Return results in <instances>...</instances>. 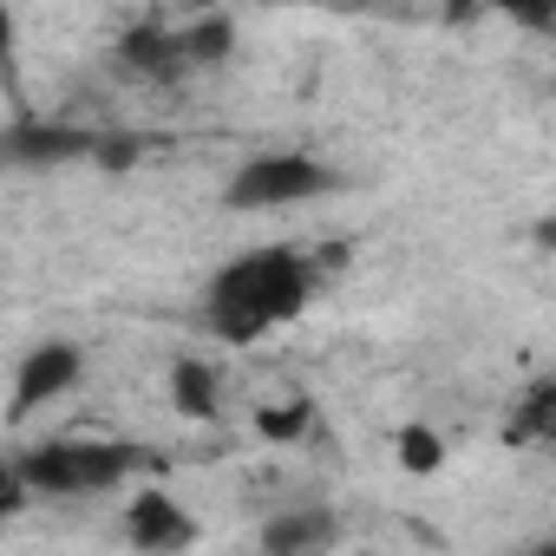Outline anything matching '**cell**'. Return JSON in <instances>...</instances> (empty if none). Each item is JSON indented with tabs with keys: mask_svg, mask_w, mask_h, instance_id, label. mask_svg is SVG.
<instances>
[{
	"mask_svg": "<svg viewBox=\"0 0 556 556\" xmlns=\"http://www.w3.org/2000/svg\"><path fill=\"white\" fill-rule=\"evenodd\" d=\"M118 60L131 66V73H144V79H157V86H177L197 60H190V47H184V34H170V27H131L125 34V47H118Z\"/></svg>",
	"mask_w": 556,
	"mask_h": 556,
	"instance_id": "ba28073f",
	"label": "cell"
},
{
	"mask_svg": "<svg viewBox=\"0 0 556 556\" xmlns=\"http://www.w3.org/2000/svg\"><path fill=\"white\" fill-rule=\"evenodd\" d=\"M125 536L151 556H170V549H190L197 543V517L170 497V491H138L125 504Z\"/></svg>",
	"mask_w": 556,
	"mask_h": 556,
	"instance_id": "5b68a950",
	"label": "cell"
},
{
	"mask_svg": "<svg viewBox=\"0 0 556 556\" xmlns=\"http://www.w3.org/2000/svg\"><path fill=\"white\" fill-rule=\"evenodd\" d=\"M491 14H504L523 34H556V0H491Z\"/></svg>",
	"mask_w": 556,
	"mask_h": 556,
	"instance_id": "7c38bea8",
	"label": "cell"
},
{
	"mask_svg": "<svg viewBox=\"0 0 556 556\" xmlns=\"http://www.w3.org/2000/svg\"><path fill=\"white\" fill-rule=\"evenodd\" d=\"M334 543H341V517L328 504H295L262 523V549H275V556H308V549H334Z\"/></svg>",
	"mask_w": 556,
	"mask_h": 556,
	"instance_id": "52a82bcc",
	"label": "cell"
},
{
	"mask_svg": "<svg viewBox=\"0 0 556 556\" xmlns=\"http://www.w3.org/2000/svg\"><path fill=\"white\" fill-rule=\"evenodd\" d=\"M8 471L34 497H105L138 471V452L112 445V439H47V445L21 452Z\"/></svg>",
	"mask_w": 556,
	"mask_h": 556,
	"instance_id": "7a4b0ae2",
	"label": "cell"
},
{
	"mask_svg": "<svg viewBox=\"0 0 556 556\" xmlns=\"http://www.w3.org/2000/svg\"><path fill=\"white\" fill-rule=\"evenodd\" d=\"M530 242H536V249H556V216H543V223L530 229Z\"/></svg>",
	"mask_w": 556,
	"mask_h": 556,
	"instance_id": "2e32d148",
	"label": "cell"
},
{
	"mask_svg": "<svg viewBox=\"0 0 556 556\" xmlns=\"http://www.w3.org/2000/svg\"><path fill=\"white\" fill-rule=\"evenodd\" d=\"M504 445H556V374L530 380L504 413Z\"/></svg>",
	"mask_w": 556,
	"mask_h": 556,
	"instance_id": "9c48e42d",
	"label": "cell"
},
{
	"mask_svg": "<svg viewBox=\"0 0 556 556\" xmlns=\"http://www.w3.org/2000/svg\"><path fill=\"white\" fill-rule=\"evenodd\" d=\"M439 458H445L439 432H426V426H406V432H400V465H406V471H439Z\"/></svg>",
	"mask_w": 556,
	"mask_h": 556,
	"instance_id": "4fadbf2b",
	"label": "cell"
},
{
	"mask_svg": "<svg viewBox=\"0 0 556 556\" xmlns=\"http://www.w3.org/2000/svg\"><path fill=\"white\" fill-rule=\"evenodd\" d=\"M79 374H86V348L79 341H40V348H27L21 354V367H14V426L21 419H34L40 406H53V400H66L73 387H79Z\"/></svg>",
	"mask_w": 556,
	"mask_h": 556,
	"instance_id": "277c9868",
	"label": "cell"
},
{
	"mask_svg": "<svg viewBox=\"0 0 556 556\" xmlns=\"http://www.w3.org/2000/svg\"><path fill=\"white\" fill-rule=\"evenodd\" d=\"M170 406H177L184 419H216V406H223V374H216L203 354L170 361Z\"/></svg>",
	"mask_w": 556,
	"mask_h": 556,
	"instance_id": "30bf717a",
	"label": "cell"
},
{
	"mask_svg": "<svg viewBox=\"0 0 556 556\" xmlns=\"http://www.w3.org/2000/svg\"><path fill=\"white\" fill-rule=\"evenodd\" d=\"M315 295H321V268L302 249H289V242L242 249L203 282V328L223 348H249L275 328L302 321Z\"/></svg>",
	"mask_w": 556,
	"mask_h": 556,
	"instance_id": "6da1fadb",
	"label": "cell"
},
{
	"mask_svg": "<svg viewBox=\"0 0 556 556\" xmlns=\"http://www.w3.org/2000/svg\"><path fill=\"white\" fill-rule=\"evenodd\" d=\"M8 157L27 164V170H47V164H73V157H99V131H79V125H14L8 131Z\"/></svg>",
	"mask_w": 556,
	"mask_h": 556,
	"instance_id": "8992f818",
	"label": "cell"
},
{
	"mask_svg": "<svg viewBox=\"0 0 556 556\" xmlns=\"http://www.w3.org/2000/svg\"><path fill=\"white\" fill-rule=\"evenodd\" d=\"M334 190H341V170L315 151H255L229 170L223 210L268 216V210H295V203H315V197H334Z\"/></svg>",
	"mask_w": 556,
	"mask_h": 556,
	"instance_id": "3957f363",
	"label": "cell"
},
{
	"mask_svg": "<svg viewBox=\"0 0 556 556\" xmlns=\"http://www.w3.org/2000/svg\"><path fill=\"white\" fill-rule=\"evenodd\" d=\"M255 426H262V432H268V439H295V432H302V426H308V406H289V413H262V419H255Z\"/></svg>",
	"mask_w": 556,
	"mask_h": 556,
	"instance_id": "5bb4252c",
	"label": "cell"
},
{
	"mask_svg": "<svg viewBox=\"0 0 556 556\" xmlns=\"http://www.w3.org/2000/svg\"><path fill=\"white\" fill-rule=\"evenodd\" d=\"M484 8H491V0H439V14H445L452 27H465V21H478Z\"/></svg>",
	"mask_w": 556,
	"mask_h": 556,
	"instance_id": "9a60e30c",
	"label": "cell"
},
{
	"mask_svg": "<svg viewBox=\"0 0 556 556\" xmlns=\"http://www.w3.org/2000/svg\"><path fill=\"white\" fill-rule=\"evenodd\" d=\"M184 47H190L197 66H216V60H229L236 27H229V21H197V27H184Z\"/></svg>",
	"mask_w": 556,
	"mask_h": 556,
	"instance_id": "8fae6325",
	"label": "cell"
}]
</instances>
